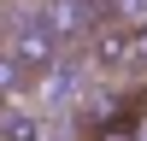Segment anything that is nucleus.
<instances>
[{
	"label": "nucleus",
	"instance_id": "obj_1",
	"mask_svg": "<svg viewBox=\"0 0 147 141\" xmlns=\"http://www.w3.org/2000/svg\"><path fill=\"white\" fill-rule=\"evenodd\" d=\"M30 12L53 30V41H59V47H82L100 23H112L118 0H35Z\"/></svg>",
	"mask_w": 147,
	"mask_h": 141
},
{
	"label": "nucleus",
	"instance_id": "obj_2",
	"mask_svg": "<svg viewBox=\"0 0 147 141\" xmlns=\"http://www.w3.org/2000/svg\"><path fill=\"white\" fill-rule=\"evenodd\" d=\"M0 53H12V59H18L24 70H30V77H47V70H59L65 47H59V41H53V30H47V23L35 18V12H30V18H18V23L6 30Z\"/></svg>",
	"mask_w": 147,
	"mask_h": 141
},
{
	"label": "nucleus",
	"instance_id": "obj_3",
	"mask_svg": "<svg viewBox=\"0 0 147 141\" xmlns=\"http://www.w3.org/2000/svg\"><path fill=\"white\" fill-rule=\"evenodd\" d=\"M129 35H136V23H100V30L88 35V53L100 70H129Z\"/></svg>",
	"mask_w": 147,
	"mask_h": 141
},
{
	"label": "nucleus",
	"instance_id": "obj_5",
	"mask_svg": "<svg viewBox=\"0 0 147 141\" xmlns=\"http://www.w3.org/2000/svg\"><path fill=\"white\" fill-rule=\"evenodd\" d=\"M94 141H136V106H129L118 124H106V129H94Z\"/></svg>",
	"mask_w": 147,
	"mask_h": 141
},
{
	"label": "nucleus",
	"instance_id": "obj_4",
	"mask_svg": "<svg viewBox=\"0 0 147 141\" xmlns=\"http://www.w3.org/2000/svg\"><path fill=\"white\" fill-rule=\"evenodd\" d=\"M0 141H47V135H41L35 124H30V117H18V112H6V117H0Z\"/></svg>",
	"mask_w": 147,
	"mask_h": 141
}]
</instances>
